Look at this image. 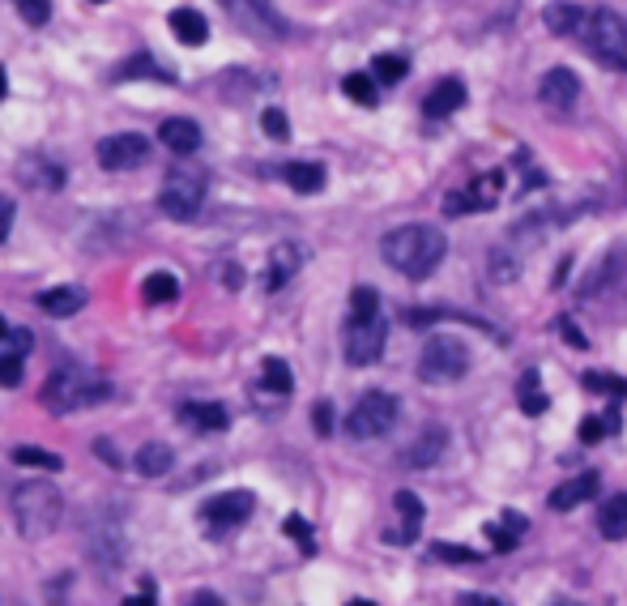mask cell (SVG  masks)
Listing matches in <instances>:
<instances>
[{
	"mask_svg": "<svg viewBox=\"0 0 627 606\" xmlns=\"http://www.w3.org/2000/svg\"><path fill=\"white\" fill-rule=\"evenodd\" d=\"M39 308L47 316H56V321H64V316H77L86 308V291L82 286H52V291L39 295Z\"/></svg>",
	"mask_w": 627,
	"mask_h": 606,
	"instance_id": "obj_20",
	"label": "cell"
},
{
	"mask_svg": "<svg viewBox=\"0 0 627 606\" xmlns=\"http://www.w3.org/2000/svg\"><path fill=\"white\" fill-rule=\"evenodd\" d=\"M406 73H410V60L397 56V52H380L372 60V82H380V86H397Z\"/></svg>",
	"mask_w": 627,
	"mask_h": 606,
	"instance_id": "obj_28",
	"label": "cell"
},
{
	"mask_svg": "<svg viewBox=\"0 0 627 606\" xmlns=\"http://www.w3.org/2000/svg\"><path fill=\"white\" fill-rule=\"evenodd\" d=\"M517 397H521V410L525 414H542L546 406H551V397H546L542 389H529V393H517Z\"/></svg>",
	"mask_w": 627,
	"mask_h": 606,
	"instance_id": "obj_45",
	"label": "cell"
},
{
	"mask_svg": "<svg viewBox=\"0 0 627 606\" xmlns=\"http://www.w3.org/2000/svg\"><path fill=\"white\" fill-rule=\"evenodd\" d=\"M282 530L299 542V551H303V555H312V551H316V534H312V525L303 521V517H286V521H282Z\"/></svg>",
	"mask_w": 627,
	"mask_h": 606,
	"instance_id": "obj_36",
	"label": "cell"
},
{
	"mask_svg": "<svg viewBox=\"0 0 627 606\" xmlns=\"http://www.w3.org/2000/svg\"><path fill=\"white\" fill-rule=\"evenodd\" d=\"M299 265H303V252H299L295 244H278V248H273V257H269V278H265V286H269V291H282V286L299 274Z\"/></svg>",
	"mask_w": 627,
	"mask_h": 606,
	"instance_id": "obj_23",
	"label": "cell"
},
{
	"mask_svg": "<svg viewBox=\"0 0 627 606\" xmlns=\"http://www.w3.org/2000/svg\"><path fill=\"white\" fill-rule=\"evenodd\" d=\"M133 77H158V82H171V73H158V65L150 56H133V60H124L120 73H116V82H133Z\"/></svg>",
	"mask_w": 627,
	"mask_h": 606,
	"instance_id": "obj_34",
	"label": "cell"
},
{
	"mask_svg": "<svg viewBox=\"0 0 627 606\" xmlns=\"http://www.w3.org/2000/svg\"><path fill=\"white\" fill-rule=\"evenodd\" d=\"M581 385H585L589 393H602V397H627V380L610 376V372H585Z\"/></svg>",
	"mask_w": 627,
	"mask_h": 606,
	"instance_id": "obj_33",
	"label": "cell"
},
{
	"mask_svg": "<svg viewBox=\"0 0 627 606\" xmlns=\"http://www.w3.org/2000/svg\"><path fill=\"white\" fill-rule=\"evenodd\" d=\"M252 508H256L252 491H222V496H209L201 504V521H205L209 534H227L252 517Z\"/></svg>",
	"mask_w": 627,
	"mask_h": 606,
	"instance_id": "obj_9",
	"label": "cell"
},
{
	"mask_svg": "<svg viewBox=\"0 0 627 606\" xmlns=\"http://www.w3.org/2000/svg\"><path fill=\"white\" fill-rule=\"evenodd\" d=\"M465 193V210H495L504 197V171H482L470 184L461 188Z\"/></svg>",
	"mask_w": 627,
	"mask_h": 606,
	"instance_id": "obj_16",
	"label": "cell"
},
{
	"mask_svg": "<svg viewBox=\"0 0 627 606\" xmlns=\"http://www.w3.org/2000/svg\"><path fill=\"white\" fill-rule=\"evenodd\" d=\"M384 338H389V325H384V316H367V321H350L346 325V363H355V368H372V363L384 355Z\"/></svg>",
	"mask_w": 627,
	"mask_h": 606,
	"instance_id": "obj_8",
	"label": "cell"
},
{
	"mask_svg": "<svg viewBox=\"0 0 627 606\" xmlns=\"http://www.w3.org/2000/svg\"><path fill=\"white\" fill-rule=\"evenodd\" d=\"M598 530H602V538H610V542H623V538H627V496H610V500H602Z\"/></svg>",
	"mask_w": 627,
	"mask_h": 606,
	"instance_id": "obj_25",
	"label": "cell"
},
{
	"mask_svg": "<svg viewBox=\"0 0 627 606\" xmlns=\"http://www.w3.org/2000/svg\"><path fill=\"white\" fill-rule=\"evenodd\" d=\"M465 372H470V346H465L461 338H444V333H436V338L423 342V355H418V376L436 380V385H448V380H461Z\"/></svg>",
	"mask_w": 627,
	"mask_h": 606,
	"instance_id": "obj_6",
	"label": "cell"
},
{
	"mask_svg": "<svg viewBox=\"0 0 627 606\" xmlns=\"http://www.w3.org/2000/svg\"><path fill=\"white\" fill-rule=\"evenodd\" d=\"M397 513H401V521H406V530L397 534V542H414V534H418V525H423V500L414 496V491H397Z\"/></svg>",
	"mask_w": 627,
	"mask_h": 606,
	"instance_id": "obj_29",
	"label": "cell"
},
{
	"mask_svg": "<svg viewBox=\"0 0 627 606\" xmlns=\"http://www.w3.org/2000/svg\"><path fill=\"white\" fill-rule=\"evenodd\" d=\"M261 385L269 389V393H278V397H286V393H291L295 389V376H291V363H286V359H265L261 363Z\"/></svg>",
	"mask_w": 627,
	"mask_h": 606,
	"instance_id": "obj_27",
	"label": "cell"
},
{
	"mask_svg": "<svg viewBox=\"0 0 627 606\" xmlns=\"http://www.w3.org/2000/svg\"><path fill=\"white\" fill-rule=\"evenodd\" d=\"M465 103V86L457 82V77H444V82H436L427 90V99H423V111L431 120H448L453 111H461Z\"/></svg>",
	"mask_w": 627,
	"mask_h": 606,
	"instance_id": "obj_17",
	"label": "cell"
},
{
	"mask_svg": "<svg viewBox=\"0 0 627 606\" xmlns=\"http://www.w3.org/2000/svg\"><path fill=\"white\" fill-rule=\"evenodd\" d=\"M180 423L192 427V432L209 436V432H227L231 414H227V406H222V402H188V406H180Z\"/></svg>",
	"mask_w": 627,
	"mask_h": 606,
	"instance_id": "obj_14",
	"label": "cell"
},
{
	"mask_svg": "<svg viewBox=\"0 0 627 606\" xmlns=\"http://www.w3.org/2000/svg\"><path fill=\"white\" fill-rule=\"evenodd\" d=\"M9 513H13V525H18V534L26 542H43L60 530L64 496H60L56 483H47V478H26V483L13 487Z\"/></svg>",
	"mask_w": 627,
	"mask_h": 606,
	"instance_id": "obj_2",
	"label": "cell"
},
{
	"mask_svg": "<svg viewBox=\"0 0 627 606\" xmlns=\"http://www.w3.org/2000/svg\"><path fill=\"white\" fill-rule=\"evenodd\" d=\"M227 5V13L248 30V35H256V39H278V35H286V22L273 13L265 0H222Z\"/></svg>",
	"mask_w": 627,
	"mask_h": 606,
	"instance_id": "obj_12",
	"label": "cell"
},
{
	"mask_svg": "<svg viewBox=\"0 0 627 606\" xmlns=\"http://www.w3.org/2000/svg\"><path fill=\"white\" fill-rule=\"evenodd\" d=\"M94 457L107 461V466H120V453L111 449V440H94Z\"/></svg>",
	"mask_w": 627,
	"mask_h": 606,
	"instance_id": "obj_49",
	"label": "cell"
},
{
	"mask_svg": "<svg viewBox=\"0 0 627 606\" xmlns=\"http://www.w3.org/2000/svg\"><path fill=\"white\" fill-rule=\"evenodd\" d=\"M350 606H372V602H350Z\"/></svg>",
	"mask_w": 627,
	"mask_h": 606,
	"instance_id": "obj_56",
	"label": "cell"
},
{
	"mask_svg": "<svg viewBox=\"0 0 627 606\" xmlns=\"http://www.w3.org/2000/svg\"><path fill=\"white\" fill-rule=\"evenodd\" d=\"M576 39H585L593 60H602V65H610V69H627V22L615 9L585 13V26H581V35Z\"/></svg>",
	"mask_w": 627,
	"mask_h": 606,
	"instance_id": "obj_4",
	"label": "cell"
},
{
	"mask_svg": "<svg viewBox=\"0 0 627 606\" xmlns=\"http://www.w3.org/2000/svg\"><path fill=\"white\" fill-rule=\"evenodd\" d=\"M103 171H133L150 158V141L141 133H116V137H103L99 150H94Z\"/></svg>",
	"mask_w": 627,
	"mask_h": 606,
	"instance_id": "obj_10",
	"label": "cell"
},
{
	"mask_svg": "<svg viewBox=\"0 0 627 606\" xmlns=\"http://www.w3.org/2000/svg\"><path fill=\"white\" fill-rule=\"evenodd\" d=\"M18 13H22L26 26H43L52 18V5H47V0H18Z\"/></svg>",
	"mask_w": 627,
	"mask_h": 606,
	"instance_id": "obj_42",
	"label": "cell"
},
{
	"mask_svg": "<svg viewBox=\"0 0 627 606\" xmlns=\"http://www.w3.org/2000/svg\"><path fill=\"white\" fill-rule=\"evenodd\" d=\"M559 333H564L568 346H576V350H585V346H589V338H585L581 329H576V321H568V316H559Z\"/></svg>",
	"mask_w": 627,
	"mask_h": 606,
	"instance_id": "obj_46",
	"label": "cell"
},
{
	"mask_svg": "<svg viewBox=\"0 0 627 606\" xmlns=\"http://www.w3.org/2000/svg\"><path fill=\"white\" fill-rule=\"evenodd\" d=\"M124 606H154V589H150L146 598H124Z\"/></svg>",
	"mask_w": 627,
	"mask_h": 606,
	"instance_id": "obj_53",
	"label": "cell"
},
{
	"mask_svg": "<svg viewBox=\"0 0 627 606\" xmlns=\"http://www.w3.org/2000/svg\"><path fill=\"white\" fill-rule=\"evenodd\" d=\"M158 137H163V146H167L171 154H197V150H201V124H197V120H188V116L163 120Z\"/></svg>",
	"mask_w": 627,
	"mask_h": 606,
	"instance_id": "obj_19",
	"label": "cell"
},
{
	"mask_svg": "<svg viewBox=\"0 0 627 606\" xmlns=\"http://www.w3.org/2000/svg\"><path fill=\"white\" fill-rule=\"evenodd\" d=\"M282 175H286V184H291L295 193H303V197H312V193L325 188V167H316V163H291Z\"/></svg>",
	"mask_w": 627,
	"mask_h": 606,
	"instance_id": "obj_26",
	"label": "cell"
},
{
	"mask_svg": "<svg viewBox=\"0 0 627 606\" xmlns=\"http://www.w3.org/2000/svg\"><path fill=\"white\" fill-rule=\"evenodd\" d=\"M444 214H448V218L465 214V193H448V197H444Z\"/></svg>",
	"mask_w": 627,
	"mask_h": 606,
	"instance_id": "obj_50",
	"label": "cell"
},
{
	"mask_svg": "<svg viewBox=\"0 0 627 606\" xmlns=\"http://www.w3.org/2000/svg\"><path fill=\"white\" fill-rule=\"evenodd\" d=\"M397 414H401V402L393 393H363L355 410L346 414V436L350 440H380V436H389L393 432V423H397Z\"/></svg>",
	"mask_w": 627,
	"mask_h": 606,
	"instance_id": "obj_5",
	"label": "cell"
},
{
	"mask_svg": "<svg viewBox=\"0 0 627 606\" xmlns=\"http://www.w3.org/2000/svg\"><path fill=\"white\" fill-rule=\"evenodd\" d=\"M0 385L5 389L22 385V355H0Z\"/></svg>",
	"mask_w": 627,
	"mask_h": 606,
	"instance_id": "obj_43",
	"label": "cell"
},
{
	"mask_svg": "<svg viewBox=\"0 0 627 606\" xmlns=\"http://www.w3.org/2000/svg\"><path fill=\"white\" fill-rule=\"evenodd\" d=\"M13 461H18V466H26V470H47V474L64 470V461H60L56 453L35 449V444H18V449H13Z\"/></svg>",
	"mask_w": 627,
	"mask_h": 606,
	"instance_id": "obj_31",
	"label": "cell"
},
{
	"mask_svg": "<svg viewBox=\"0 0 627 606\" xmlns=\"http://www.w3.org/2000/svg\"><path fill=\"white\" fill-rule=\"evenodd\" d=\"M491 278L495 282H512V278H517V257H512L508 248H495L491 252Z\"/></svg>",
	"mask_w": 627,
	"mask_h": 606,
	"instance_id": "obj_38",
	"label": "cell"
},
{
	"mask_svg": "<svg viewBox=\"0 0 627 606\" xmlns=\"http://www.w3.org/2000/svg\"><path fill=\"white\" fill-rule=\"evenodd\" d=\"M13 214H18V210H13V201L0 197V244H5L9 231H13Z\"/></svg>",
	"mask_w": 627,
	"mask_h": 606,
	"instance_id": "obj_48",
	"label": "cell"
},
{
	"mask_svg": "<svg viewBox=\"0 0 627 606\" xmlns=\"http://www.w3.org/2000/svg\"><path fill=\"white\" fill-rule=\"evenodd\" d=\"M448 239L440 227H427V222H406L380 239V257L384 265H393L397 274H406L414 282H423L436 274V265L444 261Z\"/></svg>",
	"mask_w": 627,
	"mask_h": 606,
	"instance_id": "obj_1",
	"label": "cell"
},
{
	"mask_svg": "<svg viewBox=\"0 0 627 606\" xmlns=\"http://www.w3.org/2000/svg\"><path fill=\"white\" fill-rule=\"evenodd\" d=\"M431 555H436V560H448V564H474L478 560L474 551L457 547V542H431Z\"/></svg>",
	"mask_w": 627,
	"mask_h": 606,
	"instance_id": "obj_41",
	"label": "cell"
},
{
	"mask_svg": "<svg viewBox=\"0 0 627 606\" xmlns=\"http://www.w3.org/2000/svg\"><path fill=\"white\" fill-rule=\"evenodd\" d=\"M542 22H546V30H551V35L568 39V35H581L585 9L576 5V0H551V5L542 9Z\"/></svg>",
	"mask_w": 627,
	"mask_h": 606,
	"instance_id": "obj_18",
	"label": "cell"
},
{
	"mask_svg": "<svg viewBox=\"0 0 627 606\" xmlns=\"http://www.w3.org/2000/svg\"><path fill=\"white\" fill-rule=\"evenodd\" d=\"M576 99H581V77H576L572 69H564V65H555V69H546L542 73V82H538V103L546 107V111H572L576 107Z\"/></svg>",
	"mask_w": 627,
	"mask_h": 606,
	"instance_id": "obj_11",
	"label": "cell"
},
{
	"mask_svg": "<svg viewBox=\"0 0 627 606\" xmlns=\"http://www.w3.org/2000/svg\"><path fill=\"white\" fill-rule=\"evenodd\" d=\"M111 397V385L94 372H77V368H60L43 380L39 389V402L52 410V414H77V410H90Z\"/></svg>",
	"mask_w": 627,
	"mask_h": 606,
	"instance_id": "obj_3",
	"label": "cell"
},
{
	"mask_svg": "<svg viewBox=\"0 0 627 606\" xmlns=\"http://www.w3.org/2000/svg\"><path fill=\"white\" fill-rule=\"evenodd\" d=\"M188 606H222V598H218V594H209V589H201V594H192Z\"/></svg>",
	"mask_w": 627,
	"mask_h": 606,
	"instance_id": "obj_52",
	"label": "cell"
},
{
	"mask_svg": "<svg viewBox=\"0 0 627 606\" xmlns=\"http://www.w3.org/2000/svg\"><path fill=\"white\" fill-rule=\"evenodd\" d=\"M133 466H137L141 478H163L175 466V449H171V444H163V440H150V444H141V449H137Z\"/></svg>",
	"mask_w": 627,
	"mask_h": 606,
	"instance_id": "obj_22",
	"label": "cell"
},
{
	"mask_svg": "<svg viewBox=\"0 0 627 606\" xmlns=\"http://www.w3.org/2000/svg\"><path fill=\"white\" fill-rule=\"evenodd\" d=\"M342 90H346L359 107H376V82H372V73H350L346 82H342Z\"/></svg>",
	"mask_w": 627,
	"mask_h": 606,
	"instance_id": "obj_35",
	"label": "cell"
},
{
	"mask_svg": "<svg viewBox=\"0 0 627 606\" xmlns=\"http://www.w3.org/2000/svg\"><path fill=\"white\" fill-rule=\"evenodd\" d=\"M312 427H316V436H329L333 432V406L329 402H316L312 406Z\"/></svg>",
	"mask_w": 627,
	"mask_h": 606,
	"instance_id": "obj_44",
	"label": "cell"
},
{
	"mask_svg": "<svg viewBox=\"0 0 627 606\" xmlns=\"http://www.w3.org/2000/svg\"><path fill=\"white\" fill-rule=\"evenodd\" d=\"M500 521L508 525V530H512V534H525V517L517 513V508H508V513H500Z\"/></svg>",
	"mask_w": 627,
	"mask_h": 606,
	"instance_id": "obj_51",
	"label": "cell"
},
{
	"mask_svg": "<svg viewBox=\"0 0 627 606\" xmlns=\"http://www.w3.org/2000/svg\"><path fill=\"white\" fill-rule=\"evenodd\" d=\"M482 534L495 542V551H517V538H521V534H512L504 521H487V525H482Z\"/></svg>",
	"mask_w": 627,
	"mask_h": 606,
	"instance_id": "obj_40",
	"label": "cell"
},
{
	"mask_svg": "<svg viewBox=\"0 0 627 606\" xmlns=\"http://www.w3.org/2000/svg\"><path fill=\"white\" fill-rule=\"evenodd\" d=\"M9 94V77H5V65H0V99Z\"/></svg>",
	"mask_w": 627,
	"mask_h": 606,
	"instance_id": "obj_54",
	"label": "cell"
},
{
	"mask_svg": "<svg viewBox=\"0 0 627 606\" xmlns=\"http://www.w3.org/2000/svg\"><path fill=\"white\" fill-rule=\"evenodd\" d=\"M141 295H146V303H175L180 299V282H175V274H167V269H158V274L146 278Z\"/></svg>",
	"mask_w": 627,
	"mask_h": 606,
	"instance_id": "obj_30",
	"label": "cell"
},
{
	"mask_svg": "<svg viewBox=\"0 0 627 606\" xmlns=\"http://www.w3.org/2000/svg\"><path fill=\"white\" fill-rule=\"evenodd\" d=\"M90 5H103V0H90Z\"/></svg>",
	"mask_w": 627,
	"mask_h": 606,
	"instance_id": "obj_57",
	"label": "cell"
},
{
	"mask_svg": "<svg viewBox=\"0 0 627 606\" xmlns=\"http://www.w3.org/2000/svg\"><path fill=\"white\" fill-rule=\"evenodd\" d=\"M205 205V171L197 167H184V171H171L163 180V193H158V210L175 222H192Z\"/></svg>",
	"mask_w": 627,
	"mask_h": 606,
	"instance_id": "obj_7",
	"label": "cell"
},
{
	"mask_svg": "<svg viewBox=\"0 0 627 606\" xmlns=\"http://www.w3.org/2000/svg\"><path fill=\"white\" fill-rule=\"evenodd\" d=\"M5 333H9V325H5V316H0V342H5Z\"/></svg>",
	"mask_w": 627,
	"mask_h": 606,
	"instance_id": "obj_55",
	"label": "cell"
},
{
	"mask_svg": "<svg viewBox=\"0 0 627 606\" xmlns=\"http://www.w3.org/2000/svg\"><path fill=\"white\" fill-rule=\"evenodd\" d=\"M615 427H619V419H598V414H593V419L581 423V444H602V436H610Z\"/></svg>",
	"mask_w": 627,
	"mask_h": 606,
	"instance_id": "obj_39",
	"label": "cell"
},
{
	"mask_svg": "<svg viewBox=\"0 0 627 606\" xmlns=\"http://www.w3.org/2000/svg\"><path fill=\"white\" fill-rule=\"evenodd\" d=\"M598 474H576V478H568L564 487H555L551 491V513H572V508H581V504H589L593 496H598Z\"/></svg>",
	"mask_w": 627,
	"mask_h": 606,
	"instance_id": "obj_15",
	"label": "cell"
},
{
	"mask_svg": "<svg viewBox=\"0 0 627 606\" xmlns=\"http://www.w3.org/2000/svg\"><path fill=\"white\" fill-rule=\"evenodd\" d=\"M18 175H22L26 188H43V193H56L64 184V171H60V163H52V158H22Z\"/></svg>",
	"mask_w": 627,
	"mask_h": 606,
	"instance_id": "obj_21",
	"label": "cell"
},
{
	"mask_svg": "<svg viewBox=\"0 0 627 606\" xmlns=\"http://www.w3.org/2000/svg\"><path fill=\"white\" fill-rule=\"evenodd\" d=\"M444 449H448V432L440 423H431V427H423V432L414 436V444L406 453H401V466H410V470H431L436 461L444 457Z\"/></svg>",
	"mask_w": 627,
	"mask_h": 606,
	"instance_id": "obj_13",
	"label": "cell"
},
{
	"mask_svg": "<svg viewBox=\"0 0 627 606\" xmlns=\"http://www.w3.org/2000/svg\"><path fill=\"white\" fill-rule=\"evenodd\" d=\"M457 606H512V602L495 598V594H461V602H457Z\"/></svg>",
	"mask_w": 627,
	"mask_h": 606,
	"instance_id": "obj_47",
	"label": "cell"
},
{
	"mask_svg": "<svg viewBox=\"0 0 627 606\" xmlns=\"http://www.w3.org/2000/svg\"><path fill=\"white\" fill-rule=\"evenodd\" d=\"M167 26H171V35L180 43H188V47H201L209 39V22L201 18L197 9H175L167 18Z\"/></svg>",
	"mask_w": 627,
	"mask_h": 606,
	"instance_id": "obj_24",
	"label": "cell"
},
{
	"mask_svg": "<svg viewBox=\"0 0 627 606\" xmlns=\"http://www.w3.org/2000/svg\"><path fill=\"white\" fill-rule=\"evenodd\" d=\"M367 316H380V295L376 286H355L350 291V321H367Z\"/></svg>",
	"mask_w": 627,
	"mask_h": 606,
	"instance_id": "obj_32",
	"label": "cell"
},
{
	"mask_svg": "<svg viewBox=\"0 0 627 606\" xmlns=\"http://www.w3.org/2000/svg\"><path fill=\"white\" fill-rule=\"evenodd\" d=\"M261 129H265L273 141H286V137H291V120H286L278 107H265V111H261Z\"/></svg>",
	"mask_w": 627,
	"mask_h": 606,
	"instance_id": "obj_37",
	"label": "cell"
}]
</instances>
